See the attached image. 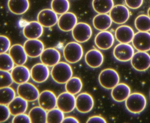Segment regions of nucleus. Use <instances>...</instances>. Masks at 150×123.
Listing matches in <instances>:
<instances>
[{
    "label": "nucleus",
    "instance_id": "nucleus-1",
    "mask_svg": "<svg viewBox=\"0 0 150 123\" xmlns=\"http://www.w3.org/2000/svg\"><path fill=\"white\" fill-rule=\"evenodd\" d=\"M51 75L56 82L59 84H64L72 77V69L68 63L59 62L53 67Z\"/></svg>",
    "mask_w": 150,
    "mask_h": 123
},
{
    "label": "nucleus",
    "instance_id": "nucleus-2",
    "mask_svg": "<svg viewBox=\"0 0 150 123\" xmlns=\"http://www.w3.org/2000/svg\"><path fill=\"white\" fill-rule=\"evenodd\" d=\"M146 100L141 93H132L125 101V106L127 110L133 114H139L145 109Z\"/></svg>",
    "mask_w": 150,
    "mask_h": 123
},
{
    "label": "nucleus",
    "instance_id": "nucleus-3",
    "mask_svg": "<svg viewBox=\"0 0 150 123\" xmlns=\"http://www.w3.org/2000/svg\"><path fill=\"white\" fill-rule=\"evenodd\" d=\"M98 79L100 85L107 90H112L120 81L118 73L112 68L102 70L99 75Z\"/></svg>",
    "mask_w": 150,
    "mask_h": 123
},
{
    "label": "nucleus",
    "instance_id": "nucleus-4",
    "mask_svg": "<svg viewBox=\"0 0 150 123\" xmlns=\"http://www.w3.org/2000/svg\"><path fill=\"white\" fill-rule=\"evenodd\" d=\"M64 57L67 62L75 64L79 62L83 55L82 46L77 42H71L65 46L63 51Z\"/></svg>",
    "mask_w": 150,
    "mask_h": 123
},
{
    "label": "nucleus",
    "instance_id": "nucleus-5",
    "mask_svg": "<svg viewBox=\"0 0 150 123\" xmlns=\"http://www.w3.org/2000/svg\"><path fill=\"white\" fill-rule=\"evenodd\" d=\"M92 29L90 25L84 22L77 23L72 30L74 39L79 43L87 42L92 37Z\"/></svg>",
    "mask_w": 150,
    "mask_h": 123
},
{
    "label": "nucleus",
    "instance_id": "nucleus-6",
    "mask_svg": "<svg viewBox=\"0 0 150 123\" xmlns=\"http://www.w3.org/2000/svg\"><path fill=\"white\" fill-rule=\"evenodd\" d=\"M57 107L64 113L72 112L76 108V98L67 92L60 94L57 97Z\"/></svg>",
    "mask_w": 150,
    "mask_h": 123
},
{
    "label": "nucleus",
    "instance_id": "nucleus-7",
    "mask_svg": "<svg viewBox=\"0 0 150 123\" xmlns=\"http://www.w3.org/2000/svg\"><path fill=\"white\" fill-rule=\"evenodd\" d=\"M131 64L136 71L145 72L150 67V55L146 52H137L131 60Z\"/></svg>",
    "mask_w": 150,
    "mask_h": 123
},
{
    "label": "nucleus",
    "instance_id": "nucleus-8",
    "mask_svg": "<svg viewBox=\"0 0 150 123\" xmlns=\"http://www.w3.org/2000/svg\"><path fill=\"white\" fill-rule=\"evenodd\" d=\"M17 93L19 96L28 102H34L38 100L40 93L37 88L29 82L19 84L17 88Z\"/></svg>",
    "mask_w": 150,
    "mask_h": 123
},
{
    "label": "nucleus",
    "instance_id": "nucleus-9",
    "mask_svg": "<svg viewBox=\"0 0 150 123\" xmlns=\"http://www.w3.org/2000/svg\"><path fill=\"white\" fill-rule=\"evenodd\" d=\"M134 54V49L128 43H120L115 47L113 51L115 58L120 62H126L131 60Z\"/></svg>",
    "mask_w": 150,
    "mask_h": 123
},
{
    "label": "nucleus",
    "instance_id": "nucleus-10",
    "mask_svg": "<svg viewBox=\"0 0 150 123\" xmlns=\"http://www.w3.org/2000/svg\"><path fill=\"white\" fill-rule=\"evenodd\" d=\"M132 45L138 51L147 52L150 50V33L139 31L134 35Z\"/></svg>",
    "mask_w": 150,
    "mask_h": 123
},
{
    "label": "nucleus",
    "instance_id": "nucleus-11",
    "mask_svg": "<svg viewBox=\"0 0 150 123\" xmlns=\"http://www.w3.org/2000/svg\"><path fill=\"white\" fill-rule=\"evenodd\" d=\"M93 97L87 93L79 94L76 97V108L79 112L86 113L90 112L94 107Z\"/></svg>",
    "mask_w": 150,
    "mask_h": 123
},
{
    "label": "nucleus",
    "instance_id": "nucleus-12",
    "mask_svg": "<svg viewBox=\"0 0 150 123\" xmlns=\"http://www.w3.org/2000/svg\"><path fill=\"white\" fill-rule=\"evenodd\" d=\"M109 15L113 22L117 24H122L129 20V11L125 6L116 5L110 12Z\"/></svg>",
    "mask_w": 150,
    "mask_h": 123
},
{
    "label": "nucleus",
    "instance_id": "nucleus-13",
    "mask_svg": "<svg viewBox=\"0 0 150 123\" xmlns=\"http://www.w3.org/2000/svg\"><path fill=\"white\" fill-rule=\"evenodd\" d=\"M23 47L28 57L31 58L41 56L45 50L43 43L38 39H28L24 43Z\"/></svg>",
    "mask_w": 150,
    "mask_h": 123
},
{
    "label": "nucleus",
    "instance_id": "nucleus-14",
    "mask_svg": "<svg viewBox=\"0 0 150 123\" xmlns=\"http://www.w3.org/2000/svg\"><path fill=\"white\" fill-rule=\"evenodd\" d=\"M57 14L52 9H46L41 10L38 15V21L45 28H51L58 21Z\"/></svg>",
    "mask_w": 150,
    "mask_h": 123
},
{
    "label": "nucleus",
    "instance_id": "nucleus-15",
    "mask_svg": "<svg viewBox=\"0 0 150 123\" xmlns=\"http://www.w3.org/2000/svg\"><path fill=\"white\" fill-rule=\"evenodd\" d=\"M38 102L40 107L49 111L57 107V96L51 90H44L39 95Z\"/></svg>",
    "mask_w": 150,
    "mask_h": 123
},
{
    "label": "nucleus",
    "instance_id": "nucleus-16",
    "mask_svg": "<svg viewBox=\"0 0 150 123\" xmlns=\"http://www.w3.org/2000/svg\"><path fill=\"white\" fill-rule=\"evenodd\" d=\"M50 75L49 68L43 63L36 64L30 70L31 79L37 83H42L46 81Z\"/></svg>",
    "mask_w": 150,
    "mask_h": 123
},
{
    "label": "nucleus",
    "instance_id": "nucleus-17",
    "mask_svg": "<svg viewBox=\"0 0 150 123\" xmlns=\"http://www.w3.org/2000/svg\"><path fill=\"white\" fill-rule=\"evenodd\" d=\"M57 23L59 29L68 32L72 30L78 23V19L74 13L67 12L60 16Z\"/></svg>",
    "mask_w": 150,
    "mask_h": 123
},
{
    "label": "nucleus",
    "instance_id": "nucleus-18",
    "mask_svg": "<svg viewBox=\"0 0 150 123\" xmlns=\"http://www.w3.org/2000/svg\"><path fill=\"white\" fill-rule=\"evenodd\" d=\"M96 46L102 50H108L111 48L115 42L113 34L107 31H101L97 34L94 40Z\"/></svg>",
    "mask_w": 150,
    "mask_h": 123
},
{
    "label": "nucleus",
    "instance_id": "nucleus-19",
    "mask_svg": "<svg viewBox=\"0 0 150 123\" xmlns=\"http://www.w3.org/2000/svg\"><path fill=\"white\" fill-rule=\"evenodd\" d=\"M40 57L42 63L48 67L54 66L59 62L61 58L60 53L53 48L45 49Z\"/></svg>",
    "mask_w": 150,
    "mask_h": 123
},
{
    "label": "nucleus",
    "instance_id": "nucleus-20",
    "mask_svg": "<svg viewBox=\"0 0 150 123\" xmlns=\"http://www.w3.org/2000/svg\"><path fill=\"white\" fill-rule=\"evenodd\" d=\"M43 26L38 21L29 22L23 28V34L28 39H38L43 33Z\"/></svg>",
    "mask_w": 150,
    "mask_h": 123
},
{
    "label": "nucleus",
    "instance_id": "nucleus-21",
    "mask_svg": "<svg viewBox=\"0 0 150 123\" xmlns=\"http://www.w3.org/2000/svg\"><path fill=\"white\" fill-rule=\"evenodd\" d=\"M9 54L13 59L15 64L17 65H23L28 60V56L24 47L18 44L13 45L10 47Z\"/></svg>",
    "mask_w": 150,
    "mask_h": 123
},
{
    "label": "nucleus",
    "instance_id": "nucleus-22",
    "mask_svg": "<svg viewBox=\"0 0 150 123\" xmlns=\"http://www.w3.org/2000/svg\"><path fill=\"white\" fill-rule=\"evenodd\" d=\"M85 61L87 65L93 68L100 67L104 61L103 54L99 50L92 49L88 51L85 55Z\"/></svg>",
    "mask_w": 150,
    "mask_h": 123
},
{
    "label": "nucleus",
    "instance_id": "nucleus-23",
    "mask_svg": "<svg viewBox=\"0 0 150 123\" xmlns=\"http://www.w3.org/2000/svg\"><path fill=\"white\" fill-rule=\"evenodd\" d=\"M131 94V89L129 86L124 83H119L111 90L112 99L117 102L125 101Z\"/></svg>",
    "mask_w": 150,
    "mask_h": 123
},
{
    "label": "nucleus",
    "instance_id": "nucleus-24",
    "mask_svg": "<svg viewBox=\"0 0 150 123\" xmlns=\"http://www.w3.org/2000/svg\"><path fill=\"white\" fill-rule=\"evenodd\" d=\"M134 35L132 28L127 25L119 26L115 31L116 39L121 43H129L132 42Z\"/></svg>",
    "mask_w": 150,
    "mask_h": 123
},
{
    "label": "nucleus",
    "instance_id": "nucleus-25",
    "mask_svg": "<svg viewBox=\"0 0 150 123\" xmlns=\"http://www.w3.org/2000/svg\"><path fill=\"white\" fill-rule=\"evenodd\" d=\"M11 71L13 80L17 84H21L28 82L31 77L30 71L23 65H17Z\"/></svg>",
    "mask_w": 150,
    "mask_h": 123
},
{
    "label": "nucleus",
    "instance_id": "nucleus-26",
    "mask_svg": "<svg viewBox=\"0 0 150 123\" xmlns=\"http://www.w3.org/2000/svg\"><path fill=\"white\" fill-rule=\"evenodd\" d=\"M8 7L11 13L21 15L28 11L30 2L29 0H8Z\"/></svg>",
    "mask_w": 150,
    "mask_h": 123
},
{
    "label": "nucleus",
    "instance_id": "nucleus-27",
    "mask_svg": "<svg viewBox=\"0 0 150 123\" xmlns=\"http://www.w3.org/2000/svg\"><path fill=\"white\" fill-rule=\"evenodd\" d=\"M8 107L11 115L16 116L26 112L28 109V102L19 96L8 105Z\"/></svg>",
    "mask_w": 150,
    "mask_h": 123
},
{
    "label": "nucleus",
    "instance_id": "nucleus-28",
    "mask_svg": "<svg viewBox=\"0 0 150 123\" xmlns=\"http://www.w3.org/2000/svg\"><path fill=\"white\" fill-rule=\"evenodd\" d=\"M112 21L110 15L107 14H98L93 19L94 27L100 31L108 29L112 25Z\"/></svg>",
    "mask_w": 150,
    "mask_h": 123
},
{
    "label": "nucleus",
    "instance_id": "nucleus-29",
    "mask_svg": "<svg viewBox=\"0 0 150 123\" xmlns=\"http://www.w3.org/2000/svg\"><path fill=\"white\" fill-rule=\"evenodd\" d=\"M92 6L94 10L98 14H107L114 6V1L93 0Z\"/></svg>",
    "mask_w": 150,
    "mask_h": 123
},
{
    "label": "nucleus",
    "instance_id": "nucleus-30",
    "mask_svg": "<svg viewBox=\"0 0 150 123\" xmlns=\"http://www.w3.org/2000/svg\"><path fill=\"white\" fill-rule=\"evenodd\" d=\"M47 111L39 106L33 107L29 112V116L33 123H47Z\"/></svg>",
    "mask_w": 150,
    "mask_h": 123
},
{
    "label": "nucleus",
    "instance_id": "nucleus-31",
    "mask_svg": "<svg viewBox=\"0 0 150 123\" xmlns=\"http://www.w3.org/2000/svg\"><path fill=\"white\" fill-rule=\"evenodd\" d=\"M83 84L79 77H72L66 83L65 89L67 92L73 95L79 94L82 88Z\"/></svg>",
    "mask_w": 150,
    "mask_h": 123
},
{
    "label": "nucleus",
    "instance_id": "nucleus-32",
    "mask_svg": "<svg viewBox=\"0 0 150 123\" xmlns=\"http://www.w3.org/2000/svg\"><path fill=\"white\" fill-rule=\"evenodd\" d=\"M16 97L13 89L10 87L0 88V104L8 105Z\"/></svg>",
    "mask_w": 150,
    "mask_h": 123
},
{
    "label": "nucleus",
    "instance_id": "nucleus-33",
    "mask_svg": "<svg viewBox=\"0 0 150 123\" xmlns=\"http://www.w3.org/2000/svg\"><path fill=\"white\" fill-rule=\"evenodd\" d=\"M51 6L52 9L57 14L61 15L68 12L70 4L68 0H52Z\"/></svg>",
    "mask_w": 150,
    "mask_h": 123
},
{
    "label": "nucleus",
    "instance_id": "nucleus-34",
    "mask_svg": "<svg viewBox=\"0 0 150 123\" xmlns=\"http://www.w3.org/2000/svg\"><path fill=\"white\" fill-rule=\"evenodd\" d=\"M136 29L139 31L148 32L150 31V18L146 15H140L135 21Z\"/></svg>",
    "mask_w": 150,
    "mask_h": 123
},
{
    "label": "nucleus",
    "instance_id": "nucleus-35",
    "mask_svg": "<svg viewBox=\"0 0 150 123\" xmlns=\"http://www.w3.org/2000/svg\"><path fill=\"white\" fill-rule=\"evenodd\" d=\"M64 119V112L58 108H54L47 112V123H62Z\"/></svg>",
    "mask_w": 150,
    "mask_h": 123
},
{
    "label": "nucleus",
    "instance_id": "nucleus-36",
    "mask_svg": "<svg viewBox=\"0 0 150 123\" xmlns=\"http://www.w3.org/2000/svg\"><path fill=\"white\" fill-rule=\"evenodd\" d=\"M0 69L4 71H12L14 68L15 63L9 54L1 53L0 55Z\"/></svg>",
    "mask_w": 150,
    "mask_h": 123
},
{
    "label": "nucleus",
    "instance_id": "nucleus-37",
    "mask_svg": "<svg viewBox=\"0 0 150 123\" xmlns=\"http://www.w3.org/2000/svg\"><path fill=\"white\" fill-rule=\"evenodd\" d=\"M0 88L10 87L14 81L12 75L9 72L1 70L0 71Z\"/></svg>",
    "mask_w": 150,
    "mask_h": 123
},
{
    "label": "nucleus",
    "instance_id": "nucleus-38",
    "mask_svg": "<svg viewBox=\"0 0 150 123\" xmlns=\"http://www.w3.org/2000/svg\"><path fill=\"white\" fill-rule=\"evenodd\" d=\"M1 51L0 53H6L9 51L11 47V42L8 37L5 36H1Z\"/></svg>",
    "mask_w": 150,
    "mask_h": 123
},
{
    "label": "nucleus",
    "instance_id": "nucleus-39",
    "mask_svg": "<svg viewBox=\"0 0 150 123\" xmlns=\"http://www.w3.org/2000/svg\"><path fill=\"white\" fill-rule=\"evenodd\" d=\"M1 116H0V122L3 123L8 120L11 115L10 110L8 106L5 105L1 104Z\"/></svg>",
    "mask_w": 150,
    "mask_h": 123
},
{
    "label": "nucleus",
    "instance_id": "nucleus-40",
    "mask_svg": "<svg viewBox=\"0 0 150 123\" xmlns=\"http://www.w3.org/2000/svg\"><path fill=\"white\" fill-rule=\"evenodd\" d=\"M12 122L13 123H30L31 120L29 115L23 113L16 115L14 117Z\"/></svg>",
    "mask_w": 150,
    "mask_h": 123
},
{
    "label": "nucleus",
    "instance_id": "nucleus-41",
    "mask_svg": "<svg viewBox=\"0 0 150 123\" xmlns=\"http://www.w3.org/2000/svg\"><path fill=\"white\" fill-rule=\"evenodd\" d=\"M125 1L126 6L132 9H138L143 3V0H125Z\"/></svg>",
    "mask_w": 150,
    "mask_h": 123
},
{
    "label": "nucleus",
    "instance_id": "nucleus-42",
    "mask_svg": "<svg viewBox=\"0 0 150 123\" xmlns=\"http://www.w3.org/2000/svg\"><path fill=\"white\" fill-rule=\"evenodd\" d=\"M87 123H106L107 121L104 118L100 116H94L90 117L87 121Z\"/></svg>",
    "mask_w": 150,
    "mask_h": 123
},
{
    "label": "nucleus",
    "instance_id": "nucleus-43",
    "mask_svg": "<svg viewBox=\"0 0 150 123\" xmlns=\"http://www.w3.org/2000/svg\"><path fill=\"white\" fill-rule=\"evenodd\" d=\"M63 123H79V120L75 118L74 117H68L64 118L63 120Z\"/></svg>",
    "mask_w": 150,
    "mask_h": 123
},
{
    "label": "nucleus",
    "instance_id": "nucleus-44",
    "mask_svg": "<svg viewBox=\"0 0 150 123\" xmlns=\"http://www.w3.org/2000/svg\"><path fill=\"white\" fill-rule=\"evenodd\" d=\"M147 14H148V16L150 18V7L148 9V11H147Z\"/></svg>",
    "mask_w": 150,
    "mask_h": 123
},
{
    "label": "nucleus",
    "instance_id": "nucleus-45",
    "mask_svg": "<svg viewBox=\"0 0 150 123\" xmlns=\"http://www.w3.org/2000/svg\"></svg>",
    "mask_w": 150,
    "mask_h": 123
}]
</instances>
